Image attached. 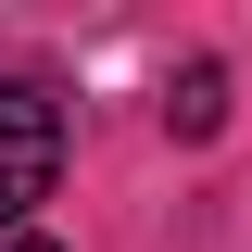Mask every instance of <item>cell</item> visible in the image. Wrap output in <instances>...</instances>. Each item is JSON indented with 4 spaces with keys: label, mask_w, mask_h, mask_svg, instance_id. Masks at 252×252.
I'll return each instance as SVG.
<instances>
[{
    "label": "cell",
    "mask_w": 252,
    "mask_h": 252,
    "mask_svg": "<svg viewBox=\"0 0 252 252\" xmlns=\"http://www.w3.org/2000/svg\"><path fill=\"white\" fill-rule=\"evenodd\" d=\"M51 177H63V114H51V89H13V76H0V227H26L38 202H51Z\"/></svg>",
    "instance_id": "cell-1"
},
{
    "label": "cell",
    "mask_w": 252,
    "mask_h": 252,
    "mask_svg": "<svg viewBox=\"0 0 252 252\" xmlns=\"http://www.w3.org/2000/svg\"><path fill=\"white\" fill-rule=\"evenodd\" d=\"M164 114H177V139H215V126H227V63H189Z\"/></svg>",
    "instance_id": "cell-2"
},
{
    "label": "cell",
    "mask_w": 252,
    "mask_h": 252,
    "mask_svg": "<svg viewBox=\"0 0 252 252\" xmlns=\"http://www.w3.org/2000/svg\"><path fill=\"white\" fill-rule=\"evenodd\" d=\"M13 252H51V240H13Z\"/></svg>",
    "instance_id": "cell-3"
}]
</instances>
